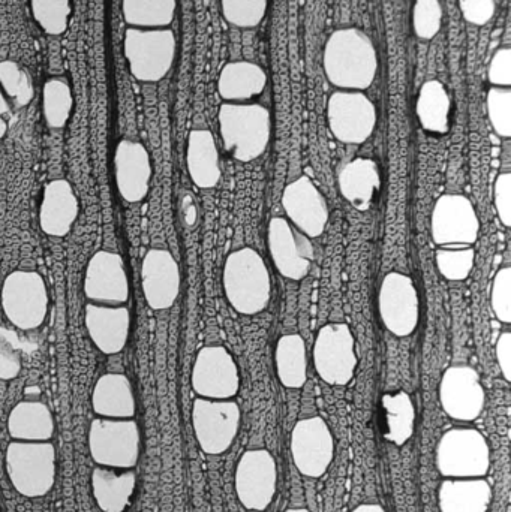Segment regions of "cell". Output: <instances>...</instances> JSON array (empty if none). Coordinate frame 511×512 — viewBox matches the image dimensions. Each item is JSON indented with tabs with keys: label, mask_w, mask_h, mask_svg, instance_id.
<instances>
[{
	"label": "cell",
	"mask_w": 511,
	"mask_h": 512,
	"mask_svg": "<svg viewBox=\"0 0 511 512\" xmlns=\"http://www.w3.org/2000/svg\"><path fill=\"white\" fill-rule=\"evenodd\" d=\"M323 66L327 80L333 86L363 92L377 77V48L363 30L357 27L339 29L327 39Z\"/></svg>",
	"instance_id": "1"
},
{
	"label": "cell",
	"mask_w": 511,
	"mask_h": 512,
	"mask_svg": "<svg viewBox=\"0 0 511 512\" xmlns=\"http://www.w3.org/2000/svg\"><path fill=\"white\" fill-rule=\"evenodd\" d=\"M222 285L228 304L240 315H258L272 300L269 268L263 256L252 248L237 249L227 256Z\"/></svg>",
	"instance_id": "2"
},
{
	"label": "cell",
	"mask_w": 511,
	"mask_h": 512,
	"mask_svg": "<svg viewBox=\"0 0 511 512\" xmlns=\"http://www.w3.org/2000/svg\"><path fill=\"white\" fill-rule=\"evenodd\" d=\"M218 122L222 146L236 161L248 164L266 153L272 138V116L264 105L224 102Z\"/></svg>",
	"instance_id": "3"
},
{
	"label": "cell",
	"mask_w": 511,
	"mask_h": 512,
	"mask_svg": "<svg viewBox=\"0 0 511 512\" xmlns=\"http://www.w3.org/2000/svg\"><path fill=\"white\" fill-rule=\"evenodd\" d=\"M5 466L15 492L24 498H42L56 483V448L51 442H11Z\"/></svg>",
	"instance_id": "4"
},
{
	"label": "cell",
	"mask_w": 511,
	"mask_h": 512,
	"mask_svg": "<svg viewBox=\"0 0 511 512\" xmlns=\"http://www.w3.org/2000/svg\"><path fill=\"white\" fill-rule=\"evenodd\" d=\"M123 53L135 80L158 83L164 80L173 68L177 53L176 35L168 27H129L125 32Z\"/></svg>",
	"instance_id": "5"
},
{
	"label": "cell",
	"mask_w": 511,
	"mask_h": 512,
	"mask_svg": "<svg viewBox=\"0 0 511 512\" xmlns=\"http://www.w3.org/2000/svg\"><path fill=\"white\" fill-rule=\"evenodd\" d=\"M437 468L444 478H485L491 469V448L483 433L470 427L447 430L437 447Z\"/></svg>",
	"instance_id": "6"
},
{
	"label": "cell",
	"mask_w": 511,
	"mask_h": 512,
	"mask_svg": "<svg viewBox=\"0 0 511 512\" xmlns=\"http://www.w3.org/2000/svg\"><path fill=\"white\" fill-rule=\"evenodd\" d=\"M0 303L6 319L23 331L41 327L47 318V283L38 271L15 270L3 280Z\"/></svg>",
	"instance_id": "7"
},
{
	"label": "cell",
	"mask_w": 511,
	"mask_h": 512,
	"mask_svg": "<svg viewBox=\"0 0 511 512\" xmlns=\"http://www.w3.org/2000/svg\"><path fill=\"white\" fill-rule=\"evenodd\" d=\"M89 451L98 466L134 469L140 459L141 433L135 420L95 418L90 423Z\"/></svg>",
	"instance_id": "8"
},
{
	"label": "cell",
	"mask_w": 511,
	"mask_h": 512,
	"mask_svg": "<svg viewBox=\"0 0 511 512\" xmlns=\"http://www.w3.org/2000/svg\"><path fill=\"white\" fill-rule=\"evenodd\" d=\"M314 367L326 384L344 385L353 381L359 358L356 352V337L350 325L330 322L318 330L312 349Z\"/></svg>",
	"instance_id": "9"
},
{
	"label": "cell",
	"mask_w": 511,
	"mask_h": 512,
	"mask_svg": "<svg viewBox=\"0 0 511 512\" xmlns=\"http://www.w3.org/2000/svg\"><path fill=\"white\" fill-rule=\"evenodd\" d=\"M242 412L234 400H210L198 397L192 405V427L201 451L221 456L233 445L240 429Z\"/></svg>",
	"instance_id": "10"
},
{
	"label": "cell",
	"mask_w": 511,
	"mask_h": 512,
	"mask_svg": "<svg viewBox=\"0 0 511 512\" xmlns=\"http://www.w3.org/2000/svg\"><path fill=\"white\" fill-rule=\"evenodd\" d=\"M431 234L440 248H473L479 240L480 221L470 198L441 195L432 210Z\"/></svg>",
	"instance_id": "11"
},
{
	"label": "cell",
	"mask_w": 511,
	"mask_h": 512,
	"mask_svg": "<svg viewBox=\"0 0 511 512\" xmlns=\"http://www.w3.org/2000/svg\"><path fill=\"white\" fill-rule=\"evenodd\" d=\"M327 120L339 143L363 144L377 128V107L363 92L336 90L327 104Z\"/></svg>",
	"instance_id": "12"
},
{
	"label": "cell",
	"mask_w": 511,
	"mask_h": 512,
	"mask_svg": "<svg viewBox=\"0 0 511 512\" xmlns=\"http://www.w3.org/2000/svg\"><path fill=\"white\" fill-rule=\"evenodd\" d=\"M378 312L393 336H411L420 321V298L413 277L401 271L387 273L378 294Z\"/></svg>",
	"instance_id": "13"
},
{
	"label": "cell",
	"mask_w": 511,
	"mask_h": 512,
	"mask_svg": "<svg viewBox=\"0 0 511 512\" xmlns=\"http://www.w3.org/2000/svg\"><path fill=\"white\" fill-rule=\"evenodd\" d=\"M191 385L198 397L231 400L240 390V373L231 352L224 346H204L192 366Z\"/></svg>",
	"instance_id": "14"
},
{
	"label": "cell",
	"mask_w": 511,
	"mask_h": 512,
	"mask_svg": "<svg viewBox=\"0 0 511 512\" xmlns=\"http://www.w3.org/2000/svg\"><path fill=\"white\" fill-rule=\"evenodd\" d=\"M236 495L249 511H266L278 487V466L267 450H249L237 463L234 477Z\"/></svg>",
	"instance_id": "15"
},
{
	"label": "cell",
	"mask_w": 511,
	"mask_h": 512,
	"mask_svg": "<svg viewBox=\"0 0 511 512\" xmlns=\"http://www.w3.org/2000/svg\"><path fill=\"white\" fill-rule=\"evenodd\" d=\"M267 246L273 265L282 277L299 282L308 276L315 258L314 245L288 219L273 218L269 222Z\"/></svg>",
	"instance_id": "16"
},
{
	"label": "cell",
	"mask_w": 511,
	"mask_h": 512,
	"mask_svg": "<svg viewBox=\"0 0 511 512\" xmlns=\"http://www.w3.org/2000/svg\"><path fill=\"white\" fill-rule=\"evenodd\" d=\"M291 457L300 474L321 478L335 457V439L324 418L297 421L291 432Z\"/></svg>",
	"instance_id": "17"
},
{
	"label": "cell",
	"mask_w": 511,
	"mask_h": 512,
	"mask_svg": "<svg viewBox=\"0 0 511 512\" xmlns=\"http://www.w3.org/2000/svg\"><path fill=\"white\" fill-rule=\"evenodd\" d=\"M83 291L90 303L125 306L131 285L122 256L110 251L96 252L87 262Z\"/></svg>",
	"instance_id": "18"
},
{
	"label": "cell",
	"mask_w": 511,
	"mask_h": 512,
	"mask_svg": "<svg viewBox=\"0 0 511 512\" xmlns=\"http://www.w3.org/2000/svg\"><path fill=\"white\" fill-rule=\"evenodd\" d=\"M440 403L452 420L476 421L486 403V391L479 372L464 364L449 367L441 378Z\"/></svg>",
	"instance_id": "19"
},
{
	"label": "cell",
	"mask_w": 511,
	"mask_h": 512,
	"mask_svg": "<svg viewBox=\"0 0 511 512\" xmlns=\"http://www.w3.org/2000/svg\"><path fill=\"white\" fill-rule=\"evenodd\" d=\"M282 209L288 221L309 239H318L329 222V204L308 176L285 186L281 198Z\"/></svg>",
	"instance_id": "20"
},
{
	"label": "cell",
	"mask_w": 511,
	"mask_h": 512,
	"mask_svg": "<svg viewBox=\"0 0 511 512\" xmlns=\"http://www.w3.org/2000/svg\"><path fill=\"white\" fill-rule=\"evenodd\" d=\"M182 288L179 262L167 249H150L141 262V289L147 306L167 310L176 303Z\"/></svg>",
	"instance_id": "21"
},
{
	"label": "cell",
	"mask_w": 511,
	"mask_h": 512,
	"mask_svg": "<svg viewBox=\"0 0 511 512\" xmlns=\"http://www.w3.org/2000/svg\"><path fill=\"white\" fill-rule=\"evenodd\" d=\"M114 183L126 203H140L147 197L152 182V161L143 144L120 140L113 156Z\"/></svg>",
	"instance_id": "22"
},
{
	"label": "cell",
	"mask_w": 511,
	"mask_h": 512,
	"mask_svg": "<svg viewBox=\"0 0 511 512\" xmlns=\"http://www.w3.org/2000/svg\"><path fill=\"white\" fill-rule=\"evenodd\" d=\"M84 325L93 345L105 355L125 349L131 333V312L126 306L86 304Z\"/></svg>",
	"instance_id": "23"
},
{
	"label": "cell",
	"mask_w": 511,
	"mask_h": 512,
	"mask_svg": "<svg viewBox=\"0 0 511 512\" xmlns=\"http://www.w3.org/2000/svg\"><path fill=\"white\" fill-rule=\"evenodd\" d=\"M80 215V203L68 180L47 183L39 206V227L47 236L65 237Z\"/></svg>",
	"instance_id": "24"
},
{
	"label": "cell",
	"mask_w": 511,
	"mask_h": 512,
	"mask_svg": "<svg viewBox=\"0 0 511 512\" xmlns=\"http://www.w3.org/2000/svg\"><path fill=\"white\" fill-rule=\"evenodd\" d=\"M92 408L98 417L131 420L137 412L134 387L123 373H105L92 391Z\"/></svg>",
	"instance_id": "25"
},
{
	"label": "cell",
	"mask_w": 511,
	"mask_h": 512,
	"mask_svg": "<svg viewBox=\"0 0 511 512\" xmlns=\"http://www.w3.org/2000/svg\"><path fill=\"white\" fill-rule=\"evenodd\" d=\"M339 191L357 212H368L381 188V174L374 159L356 158L338 176Z\"/></svg>",
	"instance_id": "26"
},
{
	"label": "cell",
	"mask_w": 511,
	"mask_h": 512,
	"mask_svg": "<svg viewBox=\"0 0 511 512\" xmlns=\"http://www.w3.org/2000/svg\"><path fill=\"white\" fill-rule=\"evenodd\" d=\"M186 168L197 188L213 189L221 182V156L215 137L209 129H194L189 132Z\"/></svg>",
	"instance_id": "27"
},
{
	"label": "cell",
	"mask_w": 511,
	"mask_h": 512,
	"mask_svg": "<svg viewBox=\"0 0 511 512\" xmlns=\"http://www.w3.org/2000/svg\"><path fill=\"white\" fill-rule=\"evenodd\" d=\"M267 86V74L260 65L248 60H236L222 68L218 78V93L225 102L245 104L260 96Z\"/></svg>",
	"instance_id": "28"
},
{
	"label": "cell",
	"mask_w": 511,
	"mask_h": 512,
	"mask_svg": "<svg viewBox=\"0 0 511 512\" xmlns=\"http://www.w3.org/2000/svg\"><path fill=\"white\" fill-rule=\"evenodd\" d=\"M137 486L134 469L96 466L92 472V492L102 512H123L128 508Z\"/></svg>",
	"instance_id": "29"
},
{
	"label": "cell",
	"mask_w": 511,
	"mask_h": 512,
	"mask_svg": "<svg viewBox=\"0 0 511 512\" xmlns=\"http://www.w3.org/2000/svg\"><path fill=\"white\" fill-rule=\"evenodd\" d=\"M492 496L485 478H447L438 490V505L441 512H488Z\"/></svg>",
	"instance_id": "30"
},
{
	"label": "cell",
	"mask_w": 511,
	"mask_h": 512,
	"mask_svg": "<svg viewBox=\"0 0 511 512\" xmlns=\"http://www.w3.org/2000/svg\"><path fill=\"white\" fill-rule=\"evenodd\" d=\"M54 429L50 408L38 400H23L9 412L8 432L14 441L50 442Z\"/></svg>",
	"instance_id": "31"
},
{
	"label": "cell",
	"mask_w": 511,
	"mask_h": 512,
	"mask_svg": "<svg viewBox=\"0 0 511 512\" xmlns=\"http://www.w3.org/2000/svg\"><path fill=\"white\" fill-rule=\"evenodd\" d=\"M275 367L279 382L290 390H299L308 381V349L300 334L279 337L275 348Z\"/></svg>",
	"instance_id": "32"
},
{
	"label": "cell",
	"mask_w": 511,
	"mask_h": 512,
	"mask_svg": "<svg viewBox=\"0 0 511 512\" xmlns=\"http://www.w3.org/2000/svg\"><path fill=\"white\" fill-rule=\"evenodd\" d=\"M452 101L441 81L429 80L420 89L416 114L420 125L431 134L444 135L450 131Z\"/></svg>",
	"instance_id": "33"
},
{
	"label": "cell",
	"mask_w": 511,
	"mask_h": 512,
	"mask_svg": "<svg viewBox=\"0 0 511 512\" xmlns=\"http://www.w3.org/2000/svg\"><path fill=\"white\" fill-rule=\"evenodd\" d=\"M384 411H386L387 432L384 438L396 447L407 444L416 429V406L407 391L384 394Z\"/></svg>",
	"instance_id": "34"
},
{
	"label": "cell",
	"mask_w": 511,
	"mask_h": 512,
	"mask_svg": "<svg viewBox=\"0 0 511 512\" xmlns=\"http://www.w3.org/2000/svg\"><path fill=\"white\" fill-rule=\"evenodd\" d=\"M177 0H122L123 20L138 29H164L173 23Z\"/></svg>",
	"instance_id": "35"
},
{
	"label": "cell",
	"mask_w": 511,
	"mask_h": 512,
	"mask_svg": "<svg viewBox=\"0 0 511 512\" xmlns=\"http://www.w3.org/2000/svg\"><path fill=\"white\" fill-rule=\"evenodd\" d=\"M74 96L68 80L62 77L48 78L42 87V114L48 128H65L71 119Z\"/></svg>",
	"instance_id": "36"
},
{
	"label": "cell",
	"mask_w": 511,
	"mask_h": 512,
	"mask_svg": "<svg viewBox=\"0 0 511 512\" xmlns=\"http://www.w3.org/2000/svg\"><path fill=\"white\" fill-rule=\"evenodd\" d=\"M0 89L17 110L27 107L35 98L32 75L15 60L0 62Z\"/></svg>",
	"instance_id": "37"
},
{
	"label": "cell",
	"mask_w": 511,
	"mask_h": 512,
	"mask_svg": "<svg viewBox=\"0 0 511 512\" xmlns=\"http://www.w3.org/2000/svg\"><path fill=\"white\" fill-rule=\"evenodd\" d=\"M30 11L47 35L60 36L68 30L71 0H30Z\"/></svg>",
	"instance_id": "38"
},
{
	"label": "cell",
	"mask_w": 511,
	"mask_h": 512,
	"mask_svg": "<svg viewBox=\"0 0 511 512\" xmlns=\"http://www.w3.org/2000/svg\"><path fill=\"white\" fill-rule=\"evenodd\" d=\"M438 271L450 282H462L470 277L476 262L474 248H440L435 252Z\"/></svg>",
	"instance_id": "39"
},
{
	"label": "cell",
	"mask_w": 511,
	"mask_h": 512,
	"mask_svg": "<svg viewBox=\"0 0 511 512\" xmlns=\"http://www.w3.org/2000/svg\"><path fill=\"white\" fill-rule=\"evenodd\" d=\"M269 0H221L222 15L240 29L257 27L266 17Z\"/></svg>",
	"instance_id": "40"
},
{
	"label": "cell",
	"mask_w": 511,
	"mask_h": 512,
	"mask_svg": "<svg viewBox=\"0 0 511 512\" xmlns=\"http://www.w3.org/2000/svg\"><path fill=\"white\" fill-rule=\"evenodd\" d=\"M23 367V345L17 331L0 325V381H11Z\"/></svg>",
	"instance_id": "41"
},
{
	"label": "cell",
	"mask_w": 511,
	"mask_h": 512,
	"mask_svg": "<svg viewBox=\"0 0 511 512\" xmlns=\"http://www.w3.org/2000/svg\"><path fill=\"white\" fill-rule=\"evenodd\" d=\"M489 122L495 134L501 138L511 137V89L510 87H492L486 98Z\"/></svg>",
	"instance_id": "42"
},
{
	"label": "cell",
	"mask_w": 511,
	"mask_h": 512,
	"mask_svg": "<svg viewBox=\"0 0 511 512\" xmlns=\"http://www.w3.org/2000/svg\"><path fill=\"white\" fill-rule=\"evenodd\" d=\"M414 32L420 39L435 38L443 26L440 0H416L413 9Z\"/></svg>",
	"instance_id": "43"
},
{
	"label": "cell",
	"mask_w": 511,
	"mask_h": 512,
	"mask_svg": "<svg viewBox=\"0 0 511 512\" xmlns=\"http://www.w3.org/2000/svg\"><path fill=\"white\" fill-rule=\"evenodd\" d=\"M491 307L498 321L511 324V268H500L491 289Z\"/></svg>",
	"instance_id": "44"
},
{
	"label": "cell",
	"mask_w": 511,
	"mask_h": 512,
	"mask_svg": "<svg viewBox=\"0 0 511 512\" xmlns=\"http://www.w3.org/2000/svg\"><path fill=\"white\" fill-rule=\"evenodd\" d=\"M494 206L498 219L506 228H511V174L501 173L495 180Z\"/></svg>",
	"instance_id": "45"
},
{
	"label": "cell",
	"mask_w": 511,
	"mask_h": 512,
	"mask_svg": "<svg viewBox=\"0 0 511 512\" xmlns=\"http://www.w3.org/2000/svg\"><path fill=\"white\" fill-rule=\"evenodd\" d=\"M459 8L465 20L474 26H485L497 11L495 0H459Z\"/></svg>",
	"instance_id": "46"
},
{
	"label": "cell",
	"mask_w": 511,
	"mask_h": 512,
	"mask_svg": "<svg viewBox=\"0 0 511 512\" xmlns=\"http://www.w3.org/2000/svg\"><path fill=\"white\" fill-rule=\"evenodd\" d=\"M488 78L494 87L511 86V48H500L492 57Z\"/></svg>",
	"instance_id": "47"
},
{
	"label": "cell",
	"mask_w": 511,
	"mask_h": 512,
	"mask_svg": "<svg viewBox=\"0 0 511 512\" xmlns=\"http://www.w3.org/2000/svg\"><path fill=\"white\" fill-rule=\"evenodd\" d=\"M495 354H497L498 366L507 382H511V333L504 331L498 337L495 345Z\"/></svg>",
	"instance_id": "48"
},
{
	"label": "cell",
	"mask_w": 511,
	"mask_h": 512,
	"mask_svg": "<svg viewBox=\"0 0 511 512\" xmlns=\"http://www.w3.org/2000/svg\"><path fill=\"white\" fill-rule=\"evenodd\" d=\"M12 119V105L0 89V140L5 137Z\"/></svg>",
	"instance_id": "49"
},
{
	"label": "cell",
	"mask_w": 511,
	"mask_h": 512,
	"mask_svg": "<svg viewBox=\"0 0 511 512\" xmlns=\"http://www.w3.org/2000/svg\"><path fill=\"white\" fill-rule=\"evenodd\" d=\"M351 512H387L381 505L378 504H363L354 508Z\"/></svg>",
	"instance_id": "50"
},
{
	"label": "cell",
	"mask_w": 511,
	"mask_h": 512,
	"mask_svg": "<svg viewBox=\"0 0 511 512\" xmlns=\"http://www.w3.org/2000/svg\"><path fill=\"white\" fill-rule=\"evenodd\" d=\"M285 512H311V511L306 510V508H291V510H287Z\"/></svg>",
	"instance_id": "51"
},
{
	"label": "cell",
	"mask_w": 511,
	"mask_h": 512,
	"mask_svg": "<svg viewBox=\"0 0 511 512\" xmlns=\"http://www.w3.org/2000/svg\"><path fill=\"white\" fill-rule=\"evenodd\" d=\"M392 2H399V0H392Z\"/></svg>",
	"instance_id": "52"
}]
</instances>
